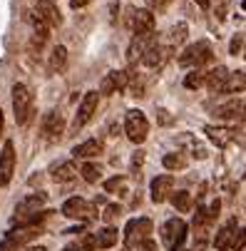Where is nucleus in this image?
Masks as SVG:
<instances>
[{
    "label": "nucleus",
    "instance_id": "20",
    "mask_svg": "<svg viewBox=\"0 0 246 251\" xmlns=\"http://www.w3.org/2000/svg\"><path fill=\"white\" fill-rule=\"evenodd\" d=\"M120 239V231L115 226H104L102 231L95 234V249H112Z\"/></svg>",
    "mask_w": 246,
    "mask_h": 251
},
{
    "label": "nucleus",
    "instance_id": "38",
    "mask_svg": "<svg viewBox=\"0 0 246 251\" xmlns=\"http://www.w3.org/2000/svg\"><path fill=\"white\" fill-rule=\"evenodd\" d=\"M62 251H80V246H77V244H67Z\"/></svg>",
    "mask_w": 246,
    "mask_h": 251
},
{
    "label": "nucleus",
    "instance_id": "23",
    "mask_svg": "<svg viewBox=\"0 0 246 251\" xmlns=\"http://www.w3.org/2000/svg\"><path fill=\"white\" fill-rule=\"evenodd\" d=\"M172 204H174V209H177V211L187 214V211H192V194L184 192V189H179L177 194H172Z\"/></svg>",
    "mask_w": 246,
    "mask_h": 251
},
{
    "label": "nucleus",
    "instance_id": "10",
    "mask_svg": "<svg viewBox=\"0 0 246 251\" xmlns=\"http://www.w3.org/2000/svg\"><path fill=\"white\" fill-rule=\"evenodd\" d=\"M169 194H174V176L172 174H159L152 182V201L162 204L169 199Z\"/></svg>",
    "mask_w": 246,
    "mask_h": 251
},
{
    "label": "nucleus",
    "instance_id": "39",
    "mask_svg": "<svg viewBox=\"0 0 246 251\" xmlns=\"http://www.w3.org/2000/svg\"><path fill=\"white\" fill-rule=\"evenodd\" d=\"M194 3H197V5H199V8H204V10H206V8H209V0H194Z\"/></svg>",
    "mask_w": 246,
    "mask_h": 251
},
{
    "label": "nucleus",
    "instance_id": "35",
    "mask_svg": "<svg viewBox=\"0 0 246 251\" xmlns=\"http://www.w3.org/2000/svg\"><path fill=\"white\" fill-rule=\"evenodd\" d=\"M241 45H244V38H241V35H236V38L231 40V55H239V50H241Z\"/></svg>",
    "mask_w": 246,
    "mask_h": 251
},
{
    "label": "nucleus",
    "instance_id": "5",
    "mask_svg": "<svg viewBox=\"0 0 246 251\" xmlns=\"http://www.w3.org/2000/svg\"><path fill=\"white\" fill-rule=\"evenodd\" d=\"M212 60V48H209V43H197V45H189L182 57H179V65L182 67H201L204 62Z\"/></svg>",
    "mask_w": 246,
    "mask_h": 251
},
{
    "label": "nucleus",
    "instance_id": "29",
    "mask_svg": "<svg viewBox=\"0 0 246 251\" xmlns=\"http://www.w3.org/2000/svg\"><path fill=\"white\" fill-rule=\"evenodd\" d=\"M184 85H187L189 90H197V87H201V85H204V73H201V70H192V73L184 77Z\"/></svg>",
    "mask_w": 246,
    "mask_h": 251
},
{
    "label": "nucleus",
    "instance_id": "22",
    "mask_svg": "<svg viewBox=\"0 0 246 251\" xmlns=\"http://www.w3.org/2000/svg\"><path fill=\"white\" fill-rule=\"evenodd\" d=\"M67 65V50L62 45L52 48V55H50V73H62Z\"/></svg>",
    "mask_w": 246,
    "mask_h": 251
},
{
    "label": "nucleus",
    "instance_id": "12",
    "mask_svg": "<svg viewBox=\"0 0 246 251\" xmlns=\"http://www.w3.org/2000/svg\"><path fill=\"white\" fill-rule=\"evenodd\" d=\"M35 13L40 15V20L48 27H60L62 25V15H60V10H57V5L52 3V0H40L38 8H35Z\"/></svg>",
    "mask_w": 246,
    "mask_h": 251
},
{
    "label": "nucleus",
    "instance_id": "34",
    "mask_svg": "<svg viewBox=\"0 0 246 251\" xmlns=\"http://www.w3.org/2000/svg\"><path fill=\"white\" fill-rule=\"evenodd\" d=\"M137 251H157V244L152 239H145V241H137Z\"/></svg>",
    "mask_w": 246,
    "mask_h": 251
},
{
    "label": "nucleus",
    "instance_id": "9",
    "mask_svg": "<svg viewBox=\"0 0 246 251\" xmlns=\"http://www.w3.org/2000/svg\"><path fill=\"white\" fill-rule=\"evenodd\" d=\"M149 234H152V222H149V219H132V222L127 224V236H124V241H127V246H132L134 241L149 239Z\"/></svg>",
    "mask_w": 246,
    "mask_h": 251
},
{
    "label": "nucleus",
    "instance_id": "40",
    "mask_svg": "<svg viewBox=\"0 0 246 251\" xmlns=\"http://www.w3.org/2000/svg\"><path fill=\"white\" fill-rule=\"evenodd\" d=\"M3 127H5V115H3V110H0V132H3Z\"/></svg>",
    "mask_w": 246,
    "mask_h": 251
},
{
    "label": "nucleus",
    "instance_id": "16",
    "mask_svg": "<svg viewBox=\"0 0 246 251\" xmlns=\"http://www.w3.org/2000/svg\"><path fill=\"white\" fill-rule=\"evenodd\" d=\"M226 77H229V70L221 67V65H217L212 73H204V82H206V87L212 90V92H221Z\"/></svg>",
    "mask_w": 246,
    "mask_h": 251
},
{
    "label": "nucleus",
    "instance_id": "17",
    "mask_svg": "<svg viewBox=\"0 0 246 251\" xmlns=\"http://www.w3.org/2000/svg\"><path fill=\"white\" fill-rule=\"evenodd\" d=\"M102 150H104V145H102L99 139H87V142H82V145H77L73 150V154L77 159H92V157H99Z\"/></svg>",
    "mask_w": 246,
    "mask_h": 251
},
{
    "label": "nucleus",
    "instance_id": "37",
    "mask_svg": "<svg viewBox=\"0 0 246 251\" xmlns=\"http://www.w3.org/2000/svg\"><path fill=\"white\" fill-rule=\"evenodd\" d=\"M87 3H92V0H70V5H73L75 10H77V8H85Z\"/></svg>",
    "mask_w": 246,
    "mask_h": 251
},
{
    "label": "nucleus",
    "instance_id": "27",
    "mask_svg": "<svg viewBox=\"0 0 246 251\" xmlns=\"http://www.w3.org/2000/svg\"><path fill=\"white\" fill-rule=\"evenodd\" d=\"M244 112V102L241 100H234V102H229V104H224V107H219L217 110V115L219 117H236V115H241Z\"/></svg>",
    "mask_w": 246,
    "mask_h": 251
},
{
    "label": "nucleus",
    "instance_id": "15",
    "mask_svg": "<svg viewBox=\"0 0 246 251\" xmlns=\"http://www.w3.org/2000/svg\"><path fill=\"white\" fill-rule=\"evenodd\" d=\"M62 127H65V122H62V115L60 112H48L45 115V120H43V134L48 139H60Z\"/></svg>",
    "mask_w": 246,
    "mask_h": 251
},
{
    "label": "nucleus",
    "instance_id": "43",
    "mask_svg": "<svg viewBox=\"0 0 246 251\" xmlns=\"http://www.w3.org/2000/svg\"><path fill=\"white\" fill-rule=\"evenodd\" d=\"M124 251H129V249H124Z\"/></svg>",
    "mask_w": 246,
    "mask_h": 251
},
{
    "label": "nucleus",
    "instance_id": "44",
    "mask_svg": "<svg viewBox=\"0 0 246 251\" xmlns=\"http://www.w3.org/2000/svg\"><path fill=\"white\" fill-rule=\"evenodd\" d=\"M179 251H184V249H179Z\"/></svg>",
    "mask_w": 246,
    "mask_h": 251
},
{
    "label": "nucleus",
    "instance_id": "28",
    "mask_svg": "<svg viewBox=\"0 0 246 251\" xmlns=\"http://www.w3.org/2000/svg\"><path fill=\"white\" fill-rule=\"evenodd\" d=\"M164 167L167 169H184L187 167V157L182 152H172V154H164Z\"/></svg>",
    "mask_w": 246,
    "mask_h": 251
},
{
    "label": "nucleus",
    "instance_id": "24",
    "mask_svg": "<svg viewBox=\"0 0 246 251\" xmlns=\"http://www.w3.org/2000/svg\"><path fill=\"white\" fill-rule=\"evenodd\" d=\"M80 174H82V179H85L87 184H95V182H99V179H102V167L95 164V162H87V164L80 169Z\"/></svg>",
    "mask_w": 246,
    "mask_h": 251
},
{
    "label": "nucleus",
    "instance_id": "8",
    "mask_svg": "<svg viewBox=\"0 0 246 251\" xmlns=\"http://www.w3.org/2000/svg\"><path fill=\"white\" fill-rule=\"evenodd\" d=\"M154 45V32H145V35H134L129 48H127V62H137L142 60V55Z\"/></svg>",
    "mask_w": 246,
    "mask_h": 251
},
{
    "label": "nucleus",
    "instance_id": "14",
    "mask_svg": "<svg viewBox=\"0 0 246 251\" xmlns=\"http://www.w3.org/2000/svg\"><path fill=\"white\" fill-rule=\"evenodd\" d=\"M169 52H172V48L169 45H152L145 55H142V62H145V67H162L167 60H169Z\"/></svg>",
    "mask_w": 246,
    "mask_h": 251
},
{
    "label": "nucleus",
    "instance_id": "3",
    "mask_svg": "<svg viewBox=\"0 0 246 251\" xmlns=\"http://www.w3.org/2000/svg\"><path fill=\"white\" fill-rule=\"evenodd\" d=\"M162 239L169 246V251H179L182 244H184V239H187V224H184V219H169L162 226Z\"/></svg>",
    "mask_w": 246,
    "mask_h": 251
},
{
    "label": "nucleus",
    "instance_id": "4",
    "mask_svg": "<svg viewBox=\"0 0 246 251\" xmlns=\"http://www.w3.org/2000/svg\"><path fill=\"white\" fill-rule=\"evenodd\" d=\"M30 107H32V95H30V90H27L23 82H18V85L13 87V112H15L18 125H25V122H27Z\"/></svg>",
    "mask_w": 246,
    "mask_h": 251
},
{
    "label": "nucleus",
    "instance_id": "41",
    "mask_svg": "<svg viewBox=\"0 0 246 251\" xmlns=\"http://www.w3.org/2000/svg\"><path fill=\"white\" fill-rule=\"evenodd\" d=\"M27 251H48L45 246H32V249H27Z\"/></svg>",
    "mask_w": 246,
    "mask_h": 251
},
{
    "label": "nucleus",
    "instance_id": "36",
    "mask_svg": "<svg viewBox=\"0 0 246 251\" xmlns=\"http://www.w3.org/2000/svg\"><path fill=\"white\" fill-rule=\"evenodd\" d=\"M142 162H145V152H134V157H132V169L142 167Z\"/></svg>",
    "mask_w": 246,
    "mask_h": 251
},
{
    "label": "nucleus",
    "instance_id": "32",
    "mask_svg": "<svg viewBox=\"0 0 246 251\" xmlns=\"http://www.w3.org/2000/svg\"><path fill=\"white\" fill-rule=\"evenodd\" d=\"M117 90H115V80H112V75H104V80H102V85H99V95H115Z\"/></svg>",
    "mask_w": 246,
    "mask_h": 251
},
{
    "label": "nucleus",
    "instance_id": "21",
    "mask_svg": "<svg viewBox=\"0 0 246 251\" xmlns=\"http://www.w3.org/2000/svg\"><path fill=\"white\" fill-rule=\"evenodd\" d=\"M75 176H77L75 162H60V164L52 169V179H55V182H73Z\"/></svg>",
    "mask_w": 246,
    "mask_h": 251
},
{
    "label": "nucleus",
    "instance_id": "42",
    "mask_svg": "<svg viewBox=\"0 0 246 251\" xmlns=\"http://www.w3.org/2000/svg\"><path fill=\"white\" fill-rule=\"evenodd\" d=\"M149 3H152V5H154V3H157V5H162V3H164V0H149Z\"/></svg>",
    "mask_w": 246,
    "mask_h": 251
},
{
    "label": "nucleus",
    "instance_id": "11",
    "mask_svg": "<svg viewBox=\"0 0 246 251\" xmlns=\"http://www.w3.org/2000/svg\"><path fill=\"white\" fill-rule=\"evenodd\" d=\"M45 199H48V197H45L43 192H38V194H27L25 199H20V201H18V206H15L18 219H23V217H30V214H38V211L43 209Z\"/></svg>",
    "mask_w": 246,
    "mask_h": 251
},
{
    "label": "nucleus",
    "instance_id": "31",
    "mask_svg": "<svg viewBox=\"0 0 246 251\" xmlns=\"http://www.w3.org/2000/svg\"><path fill=\"white\" fill-rule=\"evenodd\" d=\"M120 211H122V209H120V204H110L107 209H104V214H102V219L107 222V224H112V222H115V219L120 217Z\"/></svg>",
    "mask_w": 246,
    "mask_h": 251
},
{
    "label": "nucleus",
    "instance_id": "25",
    "mask_svg": "<svg viewBox=\"0 0 246 251\" xmlns=\"http://www.w3.org/2000/svg\"><path fill=\"white\" fill-rule=\"evenodd\" d=\"M221 92H244V70H239V73H234V75L226 77Z\"/></svg>",
    "mask_w": 246,
    "mask_h": 251
},
{
    "label": "nucleus",
    "instance_id": "1",
    "mask_svg": "<svg viewBox=\"0 0 246 251\" xmlns=\"http://www.w3.org/2000/svg\"><path fill=\"white\" fill-rule=\"evenodd\" d=\"M124 132H127V137L134 142V145H142V142L147 139V132H149V122H147L145 112L129 110L127 117H124Z\"/></svg>",
    "mask_w": 246,
    "mask_h": 251
},
{
    "label": "nucleus",
    "instance_id": "18",
    "mask_svg": "<svg viewBox=\"0 0 246 251\" xmlns=\"http://www.w3.org/2000/svg\"><path fill=\"white\" fill-rule=\"evenodd\" d=\"M204 132L209 134V139H212L217 147H226V145H231V139H234V129H229V127L209 125V127H204Z\"/></svg>",
    "mask_w": 246,
    "mask_h": 251
},
{
    "label": "nucleus",
    "instance_id": "7",
    "mask_svg": "<svg viewBox=\"0 0 246 251\" xmlns=\"http://www.w3.org/2000/svg\"><path fill=\"white\" fill-rule=\"evenodd\" d=\"M15 172V145L8 139L3 145V154H0V187H8Z\"/></svg>",
    "mask_w": 246,
    "mask_h": 251
},
{
    "label": "nucleus",
    "instance_id": "26",
    "mask_svg": "<svg viewBox=\"0 0 246 251\" xmlns=\"http://www.w3.org/2000/svg\"><path fill=\"white\" fill-rule=\"evenodd\" d=\"M187 32H189V30H187L184 23H177V25H174V27L169 30V48H172V45H182V43L187 40Z\"/></svg>",
    "mask_w": 246,
    "mask_h": 251
},
{
    "label": "nucleus",
    "instance_id": "13",
    "mask_svg": "<svg viewBox=\"0 0 246 251\" xmlns=\"http://www.w3.org/2000/svg\"><path fill=\"white\" fill-rule=\"evenodd\" d=\"M132 30H134V35L154 32V15H152V10H147V8L132 10Z\"/></svg>",
    "mask_w": 246,
    "mask_h": 251
},
{
    "label": "nucleus",
    "instance_id": "2",
    "mask_svg": "<svg viewBox=\"0 0 246 251\" xmlns=\"http://www.w3.org/2000/svg\"><path fill=\"white\" fill-rule=\"evenodd\" d=\"M62 214L70 219H80V222H90L97 217V206L92 201H85L82 197H73L62 204Z\"/></svg>",
    "mask_w": 246,
    "mask_h": 251
},
{
    "label": "nucleus",
    "instance_id": "30",
    "mask_svg": "<svg viewBox=\"0 0 246 251\" xmlns=\"http://www.w3.org/2000/svg\"><path fill=\"white\" fill-rule=\"evenodd\" d=\"M104 189H107V192H122V194L127 192L122 176H112V179H107V182H104Z\"/></svg>",
    "mask_w": 246,
    "mask_h": 251
},
{
    "label": "nucleus",
    "instance_id": "33",
    "mask_svg": "<svg viewBox=\"0 0 246 251\" xmlns=\"http://www.w3.org/2000/svg\"><path fill=\"white\" fill-rule=\"evenodd\" d=\"M77 246H80V251H95V234H85Z\"/></svg>",
    "mask_w": 246,
    "mask_h": 251
},
{
    "label": "nucleus",
    "instance_id": "19",
    "mask_svg": "<svg viewBox=\"0 0 246 251\" xmlns=\"http://www.w3.org/2000/svg\"><path fill=\"white\" fill-rule=\"evenodd\" d=\"M234 236H236V219H231L226 226L219 229V234H217V239H214L217 251H226V249L234 244Z\"/></svg>",
    "mask_w": 246,
    "mask_h": 251
},
{
    "label": "nucleus",
    "instance_id": "6",
    "mask_svg": "<svg viewBox=\"0 0 246 251\" xmlns=\"http://www.w3.org/2000/svg\"><path fill=\"white\" fill-rule=\"evenodd\" d=\"M97 100H99V95H97L95 90L85 92V97H82V102H80V110H77V117H75V122H73V132L82 129V127L92 120V115L97 112Z\"/></svg>",
    "mask_w": 246,
    "mask_h": 251
}]
</instances>
